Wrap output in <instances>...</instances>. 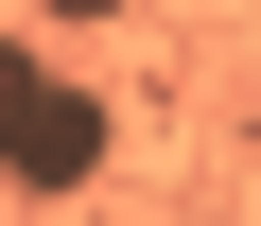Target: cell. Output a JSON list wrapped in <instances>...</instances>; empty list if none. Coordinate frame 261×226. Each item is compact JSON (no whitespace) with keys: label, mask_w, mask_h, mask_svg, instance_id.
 Masks as SVG:
<instances>
[{"label":"cell","mask_w":261,"mask_h":226,"mask_svg":"<svg viewBox=\"0 0 261 226\" xmlns=\"http://www.w3.org/2000/svg\"><path fill=\"white\" fill-rule=\"evenodd\" d=\"M105 157H122V104H105L53 35H0V191H53V209H70Z\"/></svg>","instance_id":"1"},{"label":"cell","mask_w":261,"mask_h":226,"mask_svg":"<svg viewBox=\"0 0 261 226\" xmlns=\"http://www.w3.org/2000/svg\"><path fill=\"white\" fill-rule=\"evenodd\" d=\"M35 18H53V35H105V18H140V0H35Z\"/></svg>","instance_id":"2"}]
</instances>
